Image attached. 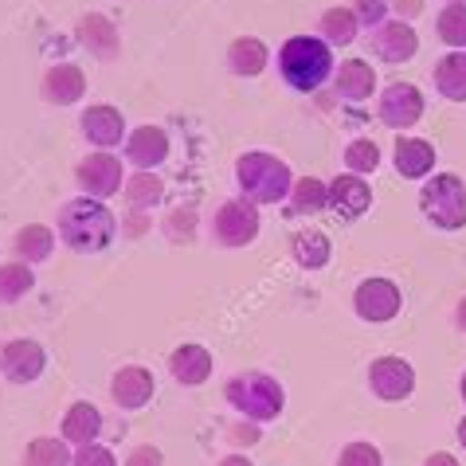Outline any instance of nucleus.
I'll list each match as a JSON object with an SVG mask.
<instances>
[{
    "label": "nucleus",
    "mask_w": 466,
    "mask_h": 466,
    "mask_svg": "<svg viewBox=\"0 0 466 466\" xmlns=\"http://www.w3.org/2000/svg\"><path fill=\"white\" fill-rule=\"evenodd\" d=\"M114 236H118V219L106 208V200L95 197H75L59 204V239L79 255H98L106 251Z\"/></svg>",
    "instance_id": "f257e3e1"
},
{
    "label": "nucleus",
    "mask_w": 466,
    "mask_h": 466,
    "mask_svg": "<svg viewBox=\"0 0 466 466\" xmlns=\"http://www.w3.org/2000/svg\"><path fill=\"white\" fill-rule=\"evenodd\" d=\"M236 185L243 192V200H251L255 208L258 204H282V200H290L294 173L275 153L251 149V153H239V161H236Z\"/></svg>",
    "instance_id": "f03ea898"
},
{
    "label": "nucleus",
    "mask_w": 466,
    "mask_h": 466,
    "mask_svg": "<svg viewBox=\"0 0 466 466\" xmlns=\"http://www.w3.org/2000/svg\"><path fill=\"white\" fill-rule=\"evenodd\" d=\"M279 75L290 90H318L333 75V47L321 35H290L279 47Z\"/></svg>",
    "instance_id": "7ed1b4c3"
},
{
    "label": "nucleus",
    "mask_w": 466,
    "mask_h": 466,
    "mask_svg": "<svg viewBox=\"0 0 466 466\" xmlns=\"http://www.w3.org/2000/svg\"><path fill=\"white\" fill-rule=\"evenodd\" d=\"M224 400L251 423H270L287 408L282 384L275 377H267V372H239V377H231L224 384Z\"/></svg>",
    "instance_id": "20e7f679"
},
{
    "label": "nucleus",
    "mask_w": 466,
    "mask_h": 466,
    "mask_svg": "<svg viewBox=\"0 0 466 466\" xmlns=\"http://www.w3.org/2000/svg\"><path fill=\"white\" fill-rule=\"evenodd\" d=\"M420 208L443 231H462L466 228V180L459 173H435L427 177L420 188Z\"/></svg>",
    "instance_id": "39448f33"
},
{
    "label": "nucleus",
    "mask_w": 466,
    "mask_h": 466,
    "mask_svg": "<svg viewBox=\"0 0 466 466\" xmlns=\"http://www.w3.org/2000/svg\"><path fill=\"white\" fill-rule=\"evenodd\" d=\"M258 208L251 200H224L212 216V239L219 243V248L236 251V248H248V243L258 239Z\"/></svg>",
    "instance_id": "423d86ee"
},
{
    "label": "nucleus",
    "mask_w": 466,
    "mask_h": 466,
    "mask_svg": "<svg viewBox=\"0 0 466 466\" xmlns=\"http://www.w3.org/2000/svg\"><path fill=\"white\" fill-rule=\"evenodd\" d=\"M75 180H79L83 197H95V200H110L126 188L122 161L114 157V153H86V157L75 165Z\"/></svg>",
    "instance_id": "0eeeda50"
},
{
    "label": "nucleus",
    "mask_w": 466,
    "mask_h": 466,
    "mask_svg": "<svg viewBox=\"0 0 466 466\" xmlns=\"http://www.w3.org/2000/svg\"><path fill=\"white\" fill-rule=\"evenodd\" d=\"M400 306H404V294L392 279H380L372 275L365 279L360 287L353 290V309L360 321H372V326H384V321H392L400 314Z\"/></svg>",
    "instance_id": "6e6552de"
},
{
    "label": "nucleus",
    "mask_w": 466,
    "mask_h": 466,
    "mask_svg": "<svg viewBox=\"0 0 466 466\" xmlns=\"http://www.w3.org/2000/svg\"><path fill=\"white\" fill-rule=\"evenodd\" d=\"M47 369V353L32 338H12L0 349V377L8 384H35Z\"/></svg>",
    "instance_id": "1a4fd4ad"
},
{
    "label": "nucleus",
    "mask_w": 466,
    "mask_h": 466,
    "mask_svg": "<svg viewBox=\"0 0 466 466\" xmlns=\"http://www.w3.org/2000/svg\"><path fill=\"white\" fill-rule=\"evenodd\" d=\"M369 388L384 404H400L416 392V369L404 357H377L369 365Z\"/></svg>",
    "instance_id": "9d476101"
},
{
    "label": "nucleus",
    "mask_w": 466,
    "mask_h": 466,
    "mask_svg": "<svg viewBox=\"0 0 466 466\" xmlns=\"http://www.w3.org/2000/svg\"><path fill=\"white\" fill-rule=\"evenodd\" d=\"M377 114L388 129H411L423 118V95L416 83H388L380 90V102H377Z\"/></svg>",
    "instance_id": "9b49d317"
},
{
    "label": "nucleus",
    "mask_w": 466,
    "mask_h": 466,
    "mask_svg": "<svg viewBox=\"0 0 466 466\" xmlns=\"http://www.w3.org/2000/svg\"><path fill=\"white\" fill-rule=\"evenodd\" d=\"M369 51L377 56L380 63H408L411 56L420 51V35H416V28H411L408 20H384L380 28H372V35H369Z\"/></svg>",
    "instance_id": "f8f14e48"
},
{
    "label": "nucleus",
    "mask_w": 466,
    "mask_h": 466,
    "mask_svg": "<svg viewBox=\"0 0 466 466\" xmlns=\"http://www.w3.org/2000/svg\"><path fill=\"white\" fill-rule=\"evenodd\" d=\"M79 129H83V137H86L95 149H118V146H126V137H129L122 110L110 106V102L86 106L83 118H79Z\"/></svg>",
    "instance_id": "ddd939ff"
},
{
    "label": "nucleus",
    "mask_w": 466,
    "mask_h": 466,
    "mask_svg": "<svg viewBox=\"0 0 466 466\" xmlns=\"http://www.w3.org/2000/svg\"><path fill=\"white\" fill-rule=\"evenodd\" d=\"M75 35H79V44L102 63H114L122 56V35L114 28V20L102 16V12H83L79 24H75Z\"/></svg>",
    "instance_id": "4468645a"
},
{
    "label": "nucleus",
    "mask_w": 466,
    "mask_h": 466,
    "mask_svg": "<svg viewBox=\"0 0 466 466\" xmlns=\"http://www.w3.org/2000/svg\"><path fill=\"white\" fill-rule=\"evenodd\" d=\"M153 392H157V384H153V372L146 365H122L118 372H114V380H110V396H114V404H118L122 411H137V408H146Z\"/></svg>",
    "instance_id": "2eb2a0df"
},
{
    "label": "nucleus",
    "mask_w": 466,
    "mask_h": 466,
    "mask_svg": "<svg viewBox=\"0 0 466 466\" xmlns=\"http://www.w3.org/2000/svg\"><path fill=\"white\" fill-rule=\"evenodd\" d=\"M122 157L134 165V169H157V165L169 157V134L161 126H137L129 129Z\"/></svg>",
    "instance_id": "dca6fc26"
},
{
    "label": "nucleus",
    "mask_w": 466,
    "mask_h": 466,
    "mask_svg": "<svg viewBox=\"0 0 466 466\" xmlns=\"http://www.w3.org/2000/svg\"><path fill=\"white\" fill-rule=\"evenodd\" d=\"M329 208L341 219H360L372 208V188L365 185V177L357 173H338L329 180Z\"/></svg>",
    "instance_id": "f3484780"
},
{
    "label": "nucleus",
    "mask_w": 466,
    "mask_h": 466,
    "mask_svg": "<svg viewBox=\"0 0 466 466\" xmlns=\"http://www.w3.org/2000/svg\"><path fill=\"white\" fill-rule=\"evenodd\" d=\"M40 90L51 106H75V102L86 95V75H83V67H75V63H56V67L44 71Z\"/></svg>",
    "instance_id": "a211bd4d"
},
{
    "label": "nucleus",
    "mask_w": 466,
    "mask_h": 466,
    "mask_svg": "<svg viewBox=\"0 0 466 466\" xmlns=\"http://www.w3.org/2000/svg\"><path fill=\"white\" fill-rule=\"evenodd\" d=\"M435 146L431 141H423V137H404L400 134L396 137V149H392V165H396V173L400 177H408V180H427L435 169Z\"/></svg>",
    "instance_id": "6ab92c4d"
},
{
    "label": "nucleus",
    "mask_w": 466,
    "mask_h": 466,
    "mask_svg": "<svg viewBox=\"0 0 466 466\" xmlns=\"http://www.w3.org/2000/svg\"><path fill=\"white\" fill-rule=\"evenodd\" d=\"M333 90L345 102H365L377 90V71H372L369 59H345L338 71H333Z\"/></svg>",
    "instance_id": "aec40b11"
},
{
    "label": "nucleus",
    "mask_w": 466,
    "mask_h": 466,
    "mask_svg": "<svg viewBox=\"0 0 466 466\" xmlns=\"http://www.w3.org/2000/svg\"><path fill=\"white\" fill-rule=\"evenodd\" d=\"M169 372H173L177 384L200 388L204 380L212 377V353L204 345H180V349H173V357H169Z\"/></svg>",
    "instance_id": "412c9836"
},
{
    "label": "nucleus",
    "mask_w": 466,
    "mask_h": 466,
    "mask_svg": "<svg viewBox=\"0 0 466 466\" xmlns=\"http://www.w3.org/2000/svg\"><path fill=\"white\" fill-rule=\"evenodd\" d=\"M98 431H102V411L90 404V400H79V404H71L67 416H63V423H59V435L67 439L71 447L98 443Z\"/></svg>",
    "instance_id": "4be33fe9"
},
{
    "label": "nucleus",
    "mask_w": 466,
    "mask_h": 466,
    "mask_svg": "<svg viewBox=\"0 0 466 466\" xmlns=\"http://www.w3.org/2000/svg\"><path fill=\"white\" fill-rule=\"evenodd\" d=\"M267 63H270V51L258 35H239V40H231V47H228L231 75H239V79H258V75L267 71Z\"/></svg>",
    "instance_id": "5701e85b"
},
{
    "label": "nucleus",
    "mask_w": 466,
    "mask_h": 466,
    "mask_svg": "<svg viewBox=\"0 0 466 466\" xmlns=\"http://www.w3.org/2000/svg\"><path fill=\"white\" fill-rule=\"evenodd\" d=\"M290 255L302 270H321V267H329V258H333V243L326 231L302 228V231H294V239H290Z\"/></svg>",
    "instance_id": "b1692460"
},
{
    "label": "nucleus",
    "mask_w": 466,
    "mask_h": 466,
    "mask_svg": "<svg viewBox=\"0 0 466 466\" xmlns=\"http://www.w3.org/2000/svg\"><path fill=\"white\" fill-rule=\"evenodd\" d=\"M318 35L326 40L329 47H349L360 35V20H357V12L349 8V5H333L326 8L318 16Z\"/></svg>",
    "instance_id": "393cba45"
},
{
    "label": "nucleus",
    "mask_w": 466,
    "mask_h": 466,
    "mask_svg": "<svg viewBox=\"0 0 466 466\" xmlns=\"http://www.w3.org/2000/svg\"><path fill=\"white\" fill-rule=\"evenodd\" d=\"M51 251H56V231L44 228V224H28L16 231V239H12V255L20 258V263H44V258H51Z\"/></svg>",
    "instance_id": "a878e982"
},
{
    "label": "nucleus",
    "mask_w": 466,
    "mask_h": 466,
    "mask_svg": "<svg viewBox=\"0 0 466 466\" xmlns=\"http://www.w3.org/2000/svg\"><path fill=\"white\" fill-rule=\"evenodd\" d=\"M435 90L447 102H466V51H447L435 63Z\"/></svg>",
    "instance_id": "bb28decb"
},
{
    "label": "nucleus",
    "mask_w": 466,
    "mask_h": 466,
    "mask_svg": "<svg viewBox=\"0 0 466 466\" xmlns=\"http://www.w3.org/2000/svg\"><path fill=\"white\" fill-rule=\"evenodd\" d=\"M126 200H129V208L134 212H146L153 208V204H161L165 200V180L153 173V169H137L134 177H126Z\"/></svg>",
    "instance_id": "cd10ccee"
},
{
    "label": "nucleus",
    "mask_w": 466,
    "mask_h": 466,
    "mask_svg": "<svg viewBox=\"0 0 466 466\" xmlns=\"http://www.w3.org/2000/svg\"><path fill=\"white\" fill-rule=\"evenodd\" d=\"M75 451L63 435H44L24 447V466H71Z\"/></svg>",
    "instance_id": "c85d7f7f"
},
{
    "label": "nucleus",
    "mask_w": 466,
    "mask_h": 466,
    "mask_svg": "<svg viewBox=\"0 0 466 466\" xmlns=\"http://www.w3.org/2000/svg\"><path fill=\"white\" fill-rule=\"evenodd\" d=\"M321 208H329V185L318 177H298L290 188V212L294 216H314Z\"/></svg>",
    "instance_id": "c756f323"
},
{
    "label": "nucleus",
    "mask_w": 466,
    "mask_h": 466,
    "mask_svg": "<svg viewBox=\"0 0 466 466\" xmlns=\"http://www.w3.org/2000/svg\"><path fill=\"white\" fill-rule=\"evenodd\" d=\"M35 287V275L28 263L12 258V263H0V302L5 306H16L20 298H28Z\"/></svg>",
    "instance_id": "7c9ffc66"
},
{
    "label": "nucleus",
    "mask_w": 466,
    "mask_h": 466,
    "mask_svg": "<svg viewBox=\"0 0 466 466\" xmlns=\"http://www.w3.org/2000/svg\"><path fill=\"white\" fill-rule=\"evenodd\" d=\"M435 32L451 51H466V5H447L435 16Z\"/></svg>",
    "instance_id": "2f4dec72"
},
{
    "label": "nucleus",
    "mask_w": 466,
    "mask_h": 466,
    "mask_svg": "<svg viewBox=\"0 0 466 466\" xmlns=\"http://www.w3.org/2000/svg\"><path fill=\"white\" fill-rule=\"evenodd\" d=\"M345 169L357 177H369L380 169V146L372 137H353L345 146Z\"/></svg>",
    "instance_id": "473e14b6"
},
{
    "label": "nucleus",
    "mask_w": 466,
    "mask_h": 466,
    "mask_svg": "<svg viewBox=\"0 0 466 466\" xmlns=\"http://www.w3.org/2000/svg\"><path fill=\"white\" fill-rule=\"evenodd\" d=\"M338 466H384V455L365 439H357V443H345L341 455H338Z\"/></svg>",
    "instance_id": "72a5a7b5"
},
{
    "label": "nucleus",
    "mask_w": 466,
    "mask_h": 466,
    "mask_svg": "<svg viewBox=\"0 0 466 466\" xmlns=\"http://www.w3.org/2000/svg\"><path fill=\"white\" fill-rule=\"evenodd\" d=\"M357 12V20H360V28H380V24L388 20V0H353V5H349Z\"/></svg>",
    "instance_id": "f704fd0d"
},
{
    "label": "nucleus",
    "mask_w": 466,
    "mask_h": 466,
    "mask_svg": "<svg viewBox=\"0 0 466 466\" xmlns=\"http://www.w3.org/2000/svg\"><path fill=\"white\" fill-rule=\"evenodd\" d=\"M71 466H118V459H114V451H110V447L86 443V447H75Z\"/></svg>",
    "instance_id": "c9c22d12"
},
{
    "label": "nucleus",
    "mask_w": 466,
    "mask_h": 466,
    "mask_svg": "<svg viewBox=\"0 0 466 466\" xmlns=\"http://www.w3.org/2000/svg\"><path fill=\"white\" fill-rule=\"evenodd\" d=\"M165 228H169L173 239H180V231H185V239H188L192 231H197V208H192V204H188V208H173L169 224H165Z\"/></svg>",
    "instance_id": "e433bc0d"
},
{
    "label": "nucleus",
    "mask_w": 466,
    "mask_h": 466,
    "mask_svg": "<svg viewBox=\"0 0 466 466\" xmlns=\"http://www.w3.org/2000/svg\"><path fill=\"white\" fill-rule=\"evenodd\" d=\"M122 466H165V455H161L157 447L146 443V447H134V451H129Z\"/></svg>",
    "instance_id": "4c0bfd02"
},
{
    "label": "nucleus",
    "mask_w": 466,
    "mask_h": 466,
    "mask_svg": "<svg viewBox=\"0 0 466 466\" xmlns=\"http://www.w3.org/2000/svg\"><path fill=\"white\" fill-rule=\"evenodd\" d=\"M231 443H239V447H255L258 443V439H263V435H258V423H251V420H239L236 427H231Z\"/></svg>",
    "instance_id": "58836bf2"
},
{
    "label": "nucleus",
    "mask_w": 466,
    "mask_h": 466,
    "mask_svg": "<svg viewBox=\"0 0 466 466\" xmlns=\"http://www.w3.org/2000/svg\"><path fill=\"white\" fill-rule=\"evenodd\" d=\"M392 12H396V16L400 20H416L420 16V12H423V0H392Z\"/></svg>",
    "instance_id": "ea45409f"
},
{
    "label": "nucleus",
    "mask_w": 466,
    "mask_h": 466,
    "mask_svg": "<svg viewBox=\"0 0 466 466\" xmlns=\"http://www.w3.org/2000/svg\"><path fill=\"white\" fill-rule=\"evenodd\" d=\"M423 466H459V459H455V455H447V451H435V455H427V459H423Z\"/></svg>",
    "instance_id": "a19ab883"
},
{
    "label": "nucleus",
    "mask_w": 466,
    "mask_h": 466,
    "mask_svg": "<svg viewBox=\"0 0 466 466\" xmlns=\"http://www.w3.org/2000/svg\"><path fill=\"white\" fill-rule=\"evenodd\" d=\"M146 228H149V219L141 216V212H134V219H129V228H126V236H141Z\"/></svg>",
    "instance_id": "79ce46f5"
},
{
    "label": "nucleus",
    "mask_w": 466,
    "mask_h": 466,
    "mask_svg": "<svg viewBox=\"0 0 466 466\" xmlns=\"http://www.w3.org/2000/svg\"><path fill=\"white\" fill-rule=\"evenodd\" d=\"M216 466H255L248 455H224V459H219Z\"/></svg>",
    "instance_id": "37998d69"
},
{
    "label": "nucleus",
    "mask_w": 466,
    "mask_h": 466,
    "mask_svg": "<svg viewBox=\"0 0 466 466\" xmlns=\"http://www.w3.org/2000/svg\"><path fill=\"white\" fill-rule=\"evenodd\" d=\"M455 326L466 333V298H459V306H455Z\"/></svg>",
    "instance_id": "c03bdc74"
},
{
    "label": "nucleus",
    "mask_w": 466,
    "mask_h": 466,
    "mask_svg": "<svg viewBox=\"0 0 466 466\" xmlns=\"http://www.w3.org/2000/svg\"><path fill=\"white\" fill-rule=\"evenodd\" d=\"M459 443H462V447H466V416H462V420H459Z\"/></svg>",
    "instance_id": "a18cd8bd"
},
{
    "label": "nucleus",
    "mask_w": 466,
    "mask_h": 466,
    "mask_svg": "<svg viewBox=\"0 0 466 466\" xmlns=\"http://www.w3.org/2000/svg\"><path fill=\"white\" fill-rule=\"evenodd\" d=\"M459 388H462V400H466V372H462V384Z\"/></svg>",
    "instance_id": "49530a36"
},
{
    "label": "nucleus",
    "mask_w": 466,
    "mask_h": 466,
    "mask_svg": "<svg viewBox=\"0 0 466 466\" xmlns=\"http://www.w3.org/2000/svg\"><path fill=\"white\" fill-rule=\"evenodd\" d=\"M447 5H466V0H447Z\"/></svg>",
    "instance_id": "de8ad7c7"
}]
</instances>
